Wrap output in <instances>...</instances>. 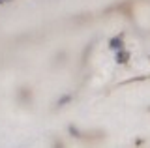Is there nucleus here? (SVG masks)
Instances as JSON below:
<instances>
[]
</instances>
